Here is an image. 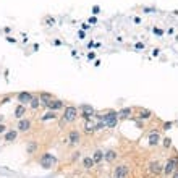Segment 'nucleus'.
I'll list each match as a JSON object with an SVG mask.
<instances>
[{
  "instance_id": "obj_1",
  "label": "nucleus",
  "mask_w": 178,
  "mask_h": 178,
  "mask_svg": "<svg viewBox=\"0 0 178 178\" xmlns=\"http://www.w3.org/2000/svg\"><path fill=\"white\" fill-rule=\"evenodd\" d=\"M76 117H78V108L74 107V105H68V107L65 108V113H63L60 123L65 125V123H68V122H74V120H76Z\"/></svg>"
},
{
  "instance_id": "obj_2",
  "label": "nucleus",
  "mask_w": 178,
  "mask_h": 178,
  "mask_svg": "<svg viewBox=\"0 0 178 178\" xmlns=\"http://www.w3.org/2000/svg\"><path fill=\"white\" fill-rule=\"evenodd\" d=\"M117 120H118V112L108 110L104 115V118H102V122H104L105 126H108V128H113V126H117Z\"/></svg>"
},
{
  "instance_id": "obj_3",
  "label": "nucleus",
  "mask_w": 178,
  "mask_h": 178,
  "mask_svg": "<svg viewBox=\"0 0 178 178\" xmlns=\"http://www.w3.org/2000/svg\"><path fill=\"white\" fill-rule=\"evenodd\" d=\"M176 167H178V159L172 157V159H169V162L164 165V173H165V175L173 173V172L176 170Z\"/></svg>"
},
{
  "instance_id": "obj_4",
  "label": "nucleus",
  "mask_w": 178,
  "mask_h": 178,
  "mask_svg": "<svg viewBox=\"0 0 178 178\" xmlns=\"http://www.w3.org/2000/svg\"><path fill=\"white\" fill-rule=\"evenodd\" d=\"M52 164H55V157L52 156V154H44V156L41 157V165L44 169H50L52 167Z\"/></svg>"
},
{
  "instance_id": "obj_5",
  "label": "nucleus",
  "mask_w": 178,
  "mask_h": 178,
  "mask_svg": "<svg viewBox=\"0 0 178 178\" xmlns=\"http://www.w3.org/2000/svg\"><path fill=\"white\" fill-rule=\"evenodd\" d=\"M49 107V110H52V112H55V110H60V108H63V100H59V99H52L50 102H47L45 104Z\"/></svg>"
},
{
  "instance_id": "obj_6",
  "label": "nucleus",
  "mask_w": 178,
  "mask_h": 178,
  "mask_svg": "<svg viewBox=\"0 0 178 178\" xmlns=\"http://www.w3.org/2000/svg\"><path fill=\"white\" fill-rule=\"evenodd\" d=\"M113 175H115V178H126V175H128V167H126V165L115 167V170H113Z\"/></svg>"
},
{
  "instance_id": "obj_7",
  "label": "nucleus",
  "mask_w": 178,
  "mask_h": 178,
  "mask_svg": "<svg viewBox=\"0 0 178 178\" xmlns=\"http://www.w3.org/2000/svg\"><path fill=\"white\" fill-rule=\"evenodd\" d=\"M31 99H32V94H31V93H26V91H25V93H20V94H18V102H20L21 105L29 104Z\"/></svg>"
},
{
  "instance_id": "obj_8",
  "label": "nucleus",
  "mask_w": 178,
  "mask_h": 178,
  "mask_svg": "<svg viewBox=\"0 0 178 178\" xmlns=\"http://www.w3.org/2000/svg\"><path fill=\"white\" fill-rule=\"evenodd\" d=\"M79 139H81V134H79L76 130L70 131V134H68V141H70V144H78Z\"/></svg>"
},
{
  "instance_id": "obj_9",
  "label": "nucleus",
  "mask_w": 178,
  "mask_h": 178,
  "mask_svg": "<svg viewBox=\"0 0 178 178\" xmlns=\"http://www.w3.org/2000/svg\"><path fill=\"white\" fill-rule=\"evenodd\" d=\"M149 170H151V173L159 175L160 172L164 170V167H162V165H160V164L157 162V160H156V162H151V164H149Z\"/></svg>"
},
{
  "instance_id": "obj_10",
  "label": "nucleus",
  "mask_w": 178,
  "mask_h": 178,
  "mask_svg": "<svg viewBox=\"0 0 178 178\" xmlns=\"http://www.w3.org/2000/svg\"><path fill=\"white\" fill-rule=\"evenodd\" d=\"M25 115H26V107L20 104L18 107L15 108V117H16V118H23Z\"/></svg>"
},
{
  "instance_id": "obj_11",
  "label": "nucleus",
  "mask_w": 178,
  "mask_h": 178,
  "mask_svg": "<svg viewBox=\"0 0 178 178\" xmlns=\"http://www.w3.org/2000/svg\"><path fill=\"white\" fill-rule=\"evenodd\" d=\"M31 128V122L29 120H20V123H18V130L20 131H28Z\"/></svg>"
},
{
  "instance_id": "obj_12",
  "label": "nucleus",
  "mask_w": 178,
  "mask_h": 178,
  "mask_svg": "<svg viewBox=\"0 0 178 178\" xmlns=\"http://www.w3.org/2000/svg\"><path fill=\"white\" fill-rule=\"evenodd\" d=\"M94 165H96V162L93 160V157H84V159H83V167H84V169L89 170V169H93Z\"/></svg>"
},
{
  "instance_id": "obj_13",
  "label": "nucleus",
  "mask_w": 178,
  "mask_h": 178,
  "mask_svg": "<svg viewBox=\"0 0 178 178\" xmlns=\"http://www.w3.org/2000/svg\"><path fill=\"white\" fill-rule=\"evenodd\" d=\"M39 99H41V102H44V104H47V102H50L54 99V96L49 94V93H41L39 94Z\"/></svg>"
},
{
  "instance_id": "obj_14",
  "label": "nucleus",
  "mask_w": 178,
  "mask_h": 178,
  "mask_svg": "<svg viewBox=\"0 0 178 178\" xmlns=\"http://www.w3.org/2000/svg\"><path fill=\"white\" fill-rule=\"evenodd\" d=\"M104 159L107 160V162H113V160L117 159V152H115V151H107V152L104 154Z\"/></svg>"
},
{
  "instance_id": "obj_15",
  "label": "nucleus",
  "mask_w": 178,
  "mask_h": 178,
  "mask_svg": "<svg viewBox=\"0 0 178 178\" xmlns=\"http://www.w3.org/2000/svg\"><path fill=\"white\" fill-rule=\"evenodd\" d=\"M159 139H160L159 133H151V136H149V144L156 146V144H159Z\"/></svg>"
},
{
  "instance_id": "obj_16",
  "label": "nucleus",
  "mask_w": 178,
  "mask_h": 178,
  "mask_svg": "<svg viewBox=\"0 0 178 178\" xmlns=\"http://www.w3.org/2000/svg\"><path fill=\"white\" fill-rule=\"evenodd\" d=\"M84 130L88 131V133H93V131H96V123H93L91 120H86V123H84Z\"/></svg>"
},
{
  "instance_id": "obj_17",
  "label": "nucleus",
  "mask_w": 178,
  "mask_h": 178,
  "mask_svg": "<svg viewBox=\"0 0 178 178\" xmlns=\"http://www.w3.org/2000/svg\"><path fill=\"white\" fill-rule=\"evenodd\" d=\"M93 160L96 164H99L100 160H104V151H96L94 156H93Z\"/></svg>"
},
{
  "instance_id": "obj_18",
  "label": "nucleus",
  "mask_w": 178,
  "mask_h": 178,
  "mask_svg": "<svg viewBox=\"0 0 178 178\" xmlns=\"http://www.w3.org/2000/svg\"><path fill=\"white\" fill-rule=\"evenodd\" d=\"M94 108H88V110H83L81 112V117L84 118V120H91V117H93L94 115Z\"/></svg>"
},
{
  "instance_id": "obj_19",
  "label": "nucleus",
  "mask_w": 178,
  "mask_h": 178,
  "mask_svg": "<svg viewBox=\"0 0 178 178\" xmlns=\"http://www.w3.org/2000/svg\"><path fill=\"white\" fill-rule=\"evenodd\" d=\"M41 104H42V102H41V99H39V97H32L31 102H29V105H31L32 110H36V108H37L39 105H41Z\"/></svg>"
},
{
  "instance_id": "obj_20",
  "label": "nucleus",
  "mask_w": 178,
  "mask_h": 178,
  "mask_svg": "<svg viewBox=\"0 0 178 178\" xmlns=\"http://www.w3.org/2000/svg\"><path fill=\"white\" fill-rule=\"evenodd\" d=\"M55 118H57V113L50 110V112H47V113H45V115H44L41 120H42V122H47V120H55Z\"/></svg>"
},
{
  "instance_id": "obj_21",
  "label": "nucleus",
  "mask_w": 178,
  "mask_h": 178,
  "mask_svg": "<svg viewBox=\"0 0 178 178\" xmlns=\"http://www.w3.org/2000/svg\"><path fill=\"white\" fill-rule=\"evenodd\" d=\"M131 112H133V110H131L130 107H125V108H122V110L118 112V115H120V117H130Z\"/></svg>"
},
{
  "instance_id": "obj_22",
  "label": "nucleus",
  "mask_w": 178,
  "mask_h": 178,
  "mask_svg": "<svg viewBox=\"0 0 178 178\" xmlns=\"http://www.w3.org/2000/svg\"><path fill=\"white\" fill-rule=\"evenodd\" d=\"M16 139V131H8L5 134V141H15Z\"/></svg>"
},
{
  "instance_id": "obj_23",
  "label": "nucleus",
  "mask_w": 178,
  "mask_h": 178,
  "mask_svg": "<svg viewBox=\"0 0 178 178\" xmlns=\"http://www.w3.org/2000/svg\"><path fill=\"white\" fill-rule=\"evenodd\" d=\"M44 25L45 26H54L55 25V20L52 18V16H45V18H44Z\"/></svg>"
},
{
  "instance_id": "obj_24",
  "label": "nucleus",
  "mask_w": 178,
  "mask_h": 178,
  "mask_svg": "<svg viewBox=\"0 0 178 178\" xmlns=\"http://www.w3.org/2000/svg\"><path fill=\"white\" fill-rule=\"evenodd\" d=\"M149 117H151L149 110H139V118H149Z\"/></svg>"
},
{
  "instance_id": "obj_25",
  "label": "nucleus",
  "mask_w": 178,
  "mask_h": 178,
  "mask_svg": "<svg viewBox=\"0 0 178 178\" xmlns=\"http://www.w3.org/2000/svg\"><path fill=\"white\" fill-rule=\"evenodd\" d=\"M36 147H37V146H36V142H31V144L28 146V152H29V154H32L34 151H36Z\"/></svg>"
},
{
  "instance_id": "obj_26",
  "label": "nucleus",
  "mask_w": 178,
  "mask_h": 178,
  "mask_svg": "<svg viewBox=\"0 0 178 178\" xmlns=\"http://www.w3.org/2000/svg\"><path fill=\"white\" fill-rule=\"evenodd\" d=\"M104 128H107V126H105V123L102 122V120H100L99 123H96V130H104Z\"/></svg>"
},
{
  "instance_id": "obj_27",
  "label": "nucleus",
  "mask_w": 178,
  "mask_h": 178,
  "mask_svg": "<svg viewBox=\"0 0 178 178\" xmlns=\"http://www.w3.org/2000/svg\"><path fill=\"white\" fill-rule=\"evenodd\" d=\"M170 144H172V139H170V138H165V139H164V146L169 147Z\"/></svg>"
},
{
  "instance_id": "obj_28",
  "label": "nucleus",
  "mask_w": 178,
  "mask_h": 178,
  "mask_svg": "<svg viewBox=\"0 0 178 178\" xmlns=\"http://www.w3.org/2000/svg\"><path fill=\"white\" fill-rule=\"evenodd\" d=\"M99 11H100V8L97 7V5H94V7H93V13H94V15H97Z\"/></svg>"
},
{
  "instance_id": "obj_29",
  "label": "nucleus",
  "mask_w": 178,
  "mask_h": 178,
  "mask_svg": "<svg viewBox=\"0 0 178 178\" xmlns=\"http://www.w3.org/2000/svg\"><path fill=\"white\" fill-rule=\"evenodd\" d=\"M94 57H96V54H94V52H89V54H88V59H89V60H93Z\"/></svg>"
},
{
  "instance_id": "obj_30",
  "label": "nucleus",
  "mask_w": 178,
  "mask_h": 178,
  "mask_svg": "<svg viewBox=\"0 0 178 178\" xmlns=\"http://www.w3.org/2000/svg\"><path fill=\"white\" fill-rule=\"evenodd\" d=\"M79 157H81V152H74V156H73V159H74V160H76V159H79Z\"/></svg>"
},
{
  "instance_id": "obj_31",
  "label": "nucleus",
  "mask_w": 178,
  "mask_h": 178,
  "mask_svg": "<svg viewBox=\"0 0 178 178\" xmlns=\"http://www.w3.org/2000/svg\"><path fill=\"white\" fill-rule=\"evenodd\" d=\"M5 130H7V126H5V125H2V123H0V133H3V131Z\"/></svg>"
},
{
  "instance_id": "obj_32",
  "label": "nucleus",
  "mask_w": 178,
  "mask_h": 178,
  "mask_svg": "<svg viewBox=\"0 0 178 178\" xmlns=\"http://www.w3.org/2000/svg\"><path fill=\"white\" fill-rule=\"evenodd\" d=\"M136 49H144V44H141V42H138V44H136Z\"/></svg>"
},
{
  "instance_id": "obj_33",
  "label": "nucleus",
  "mask_w": 178,
  "mask_h": 178,
  "mask_svg": "<svg viewBox=\"0 0 178 178\" xmlns=\"http://www.w3.org/2000/svg\"><path fill=\"white\" fill-rule=\"evenodd\" d=\"M78 36H79V39H83V37H84V31H79Z\"/></svg>"
},
{
  "instance_id": "obj_34",
  "label": "nucleus",
  "mask_w": 178,
  "mask_h": 178,
  "mask_svg": "<svg viewBox=\"0 0 178 178\" xmlns=\"http://www.w3.org/2000/svg\"><path fill=\"white\" fill-rule=\"evenodd\" d=\"M154 32H156V34H159V36H160V34H162V29H154Z\"/></svg>"
},
{
  "instance_id": "obj_35",
  "label": "nucleus",
  "mask_w": 178,
  "mask_h": 178,
  "mask_svg": "<svg viewBox=\"0 0 178 178\" xmlns=\"http://www.w3.org/2000/svg\"><path fill=\"white\" fill-rule=\"evenodd\" d=\"M173 178H178V170H176L175 173H173Z\"/></svg>"
}]
</instances>
